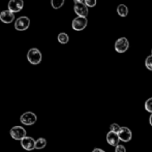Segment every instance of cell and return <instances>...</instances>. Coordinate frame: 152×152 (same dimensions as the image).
<instances>
[{"instance_id":"cell-1","label":"cell","mask_w":152,"mask_h":152,"mask_svg":"<svg viewBox=\"0 0 152 152\" xmlns=\"http://www.w3.org/2000/svg\"><path fill=\"white\" fill-rule=\"evenodd\" d=\"M27 59H28V61L31 64L37 65L42 61V53L39 52V50H37L35 48L30 49L28 51V53H27Z\"/></svg>"},{"instance_id":"cell-2","label":"cell","mask_w":152,"mask_h":152,"mask_svg":"<svg viewBox=\"0 0 152 152\" xmlns=\"http://www.w3.org/2000/svg\"><path fill=\"white\" fill-rule=\"evenodd\" d=\"M87 24H88L87 18H85V17H77V18H75L74 20H72V27L74 30L81 31V30H83V29L86 28Z\"/></svg>"},{"instance_id":"cell-3","label":"cell","mask_w":152,"mask_h":152,"mask_svg":"<svg viewBox=\"0 0 152 152\" xmlns=\"http://www.w3.org/2000/svg\"><path fill=\"white\" fill-rule=\"evenodd\" d=\"M10 137L15 140L22 141L24 138H26V130L22 126H14L10 132Z\"/></svg>"},{"instance_id":"cell-4","label":"cell","mask_w":152,"mask_h":152,"mask_svg":"<svg viewBox=\"0 0 152 152\" xmlns=\"http://www.w3.org/2000/svg\"><path fill=\"white\" fill-rule=\"evenodd\" d=\"M129 48V42L126 37H120L115 42V50L118 53H124Z\"/></svg>"},{"instance_id":"cell-5","label":"cell","mask_w":152,"mask_h":152,"mask_svg":"<svg viewBox=\"0 0 152 152\" xmlns=\"http://www.w3.org/2000/svg\"><path fill=\"white\" fill-rule=\"evenodd\" d=\"M29 25H30L29 18H27V17H20L15 22V28L19 31H24L28 28Z\"/></svg>"},{"instance_id":"cell-6","label":"cell","mask_w":152,"mask_h":152,"mask_svg":"<svg viewBox=\"0 0 152 152\" xmlns=\"http://www.w3.org/2000/svg\"><path fill=\"white\" fill-rule=\"evenodd\" d=\"M36 115L32 112H26L21 116L20 120L24 125H32L36 122Z\"/></svg>"},{"instance_id":"cell-7","label":"cell","mask_w":152,"mask_h":152,"mask_svg":"<svg viewBox=\"0 0 152 152\" xmlns=\"http://www.w3.org/2000/svg\"><path fill=\"white\" fill-rule=\"evenodd\" d=\"M23 6H24L23 0H10V2H8V10H10L14 14L21 12Z\"/></svg>"},{"instance_id":"cell-8","label":"cell","mask_w":152,"mask_h":152,"mask_svg":"<svg viewBox=\"0 0 152 152\" xmlns=\"http://www.w3.org/2000/svg\"><path fill=\"white\" fill-rule=\"evenodd\" d=\"M74 10L78 17H85L86 18L88 15V7L85 3H75Z\"/></svg>"},{"instance_id":"cell-9","label":"cell","mask_w":152,"mask_h":152,"mask_svg":"<svg viewBox=\"0 0 152 152\" xmlns=\"http://www.w3.org/2000/svg\"><path fill=\"white\" fill-rule=\"evenodd\" d=\"M21 146L23 147V149L27 151H31L35 148V141L30 137H26L21 141Z\"/></svg>"},{"instance_id":"cell-10","label":"cell","mask_w":152,"mask_h":152,"mask_svg":"<svg viewBox=\"0 0 152 152\" xmlns=\"http://www.w3.org/2000/svg\"><path fill=\"white\" fill-rule=\"evenodd\" d=\"M118 136L122 142H129L132 140V132L127 127H121L118 132Z\"/></svg>"},{"instance_id":"cell-11","label":"cell","mask_w":152,"mask_h":152,"mask_svg":"<svg viewBox=\"0 0 152 152\" xmlns=\"http://www.w3.org/2000/svg\"><path fill=\"white\" fill-rule=\"evenodd\" d=\"M15 19V14L12 12L10 10H3V12H0V20L1 22L5 23V24H10L14 21Z\"/></svg>"},{"instance_id":"cell-12","label":"cell","mask_w":152,"mask_h":152,"mask_svg":"<svg viewBox=\"0 0 152 152\" xmlns=\"http://www.w3.org/2000/svg\"><path fill=\"white\" fill-rule=\"evenodd\" d=\"M119 141H120V139H119L118 134L113 132H108V134H107V142H108L111 146H118Z\"/></svg>"},{"instance_id":"cell-13","label":"cell","mask_w":152,"mask_h":152,"mask_svg":"<svg viewBox=\"0 0 152 152\" xmlns=\"http://www.w3.org/2000/svg\"><path fill=\"white\" fill-rule=\"evenodd\" d=\"M117 14L120 17H126L128 15V8L125 4H119L117 6Z\"/></svg>"},{"instance_id":"cell-14","label":"cell","mask_w":152,"mask_h":152,"mask_svg":"<svg viewBox=\"0 0 152 152\" xmlns=\"http://www.w3.org/2000/svg\"><path fill=\"white\" fill-rule=\"evenodd\" d=\"M46 145H47V141H46V139H44V138H39L35 141V149H37V150L45 148Z\"/></svg>"},{"instance_id":"cell-15","label":"cell","mask_w":152,"mask_h":152,"mask_svg":"<svg viewBox=\"0 0 152 152\" xmlns=\"http://www.w3.org/2000/svg\"><path fill=\"white\" fill-rule=\"evenodd\" d=\"M68 40H69V37H68V35L66 33L62 32V33L58 34V42L60 44H67Z\"/></svg>"},{"instance_id":"cell-16","label":"cell","mask_w":152,"mask_h":152,"mask_svg":"<svg viewBox=\"0 0 152 152\" xmlns=\"http://www.w3.org/2000/svg\"><path fill=\"white\" fill-rule=\"evenodd\" d=\"M64 1H65V0H51V4H52L53 8L58 10V8H60L63 6Z\"/></svg>"},{"instance_id":"cell-17","label":"cell","mask_w":152,"mask_h":152,"mask_svg":"<svg viewBox=\"0 0 152 152\" xmlns=\"http://www.w3.org/2000/svg\"><path fill=\"white\" fill-rule=\"evenodd\" d=\"M145 109H146V111H148V112H150L152 114V97L148 98L146 100V102H145Z\"/></svg>"},{"instance_id":"cell-18","label":"cell","mask_w":152,"mask_h":152,"mask_svg":"<svg viewBox=\"0 0 152 152\" xmlns=\"http://www.w3.org/2000/svg\"><path fill=\"white\" fill-rule=\"evenodd\" d=\"M84 3L87 7H94L97 3V0H84Z\"/></svg>"},{"instance_id":"cell-19","label":"cell","mask_w":152,"mask_h":152,"mask_svg":"<svg viewBox=\"0 0 152 152\" xmlns=\"http://www.w3.org/2000/svg\"><path fill=\"white\" fill-rule=\"evenodd\" d=\"M145 64H146V67L148 68L149 70H152V55L147 57L146 61H145Z\"/></svg>"},{"instance_id":"cell-20","label":"cell","mask_w":152,"mask_h":152,"mask_svg":"<svg viewBox=\"0 0 152 152\" xmlns=\"http://www.w3.org/2000/svg\"><path fill=\"white\" fill-rule=\"evenodd\" d=\"M120 128L121 127L117 123H113L112 125H111V130H110V132H116V134H118L119 130H120Z\"/></svg>"},{"instance_id":"cell-21","label":"cell","mask_w":152,"mask_h":152,"mask_svg":"<svg viewBox=\"0 0 152 152\" xmlns=\"http://www.w3.org/2000/svg\"><path fill=\"white\" fill-rule=\"evenodd\" d=\"M115 152H126V149L123 145H118V146H116Z\"/></svg>"},{"instance_id":"cell-22","label":"cell","mask_w":152,"mask_h":152,"mask_svg":"<svg viewBox=\"0 0 152 152\" xmlns=\"http://www.w3.org/2000/svg\"><path fill=\"white\" fill-rule=\"evenodd\" d=\"M92 152H104L102 149H99V148H95V149H93V151Z\"/></svg>"},{"instance_id":"cell-23","label":"cell","mask_w":152,"mask_h":152,"mask_svg":"<svg viewBox=\"0 0 152 152\" xmlns=\"http://www.w3.org/2000/svg\"><path fill=\"white\" fill-rule=\"evenodd\" d=\"M75 3H84V0H74Z\"/></svg>"},{"instance_id":"cell-24","label":"cell","mask_w":152,"mask_h":152,"mask_svg":"<svg viewBox=\"0 0 152 152\" xmlns=\"http://www.w3.org/2000/svg\"><path fill=\"white\" fill-rule=\"evenodd\" d=\"M149 123H150L151 126H152V114H151V116L149 117Z\"/></svg>"},{"instance_id":"cell-25","label":"cell","mask_w":152,"mask_h":152,"mask_svg":"<svg viewBox=\"0 0 152 152\" xmlns=\"http://www.w3.org/2000/svg\"><path fill=\"white\" fill-rule=\"evenodd\" d=\"M151 55H152V51H151Z\"/></svg>"}]
</instances>
